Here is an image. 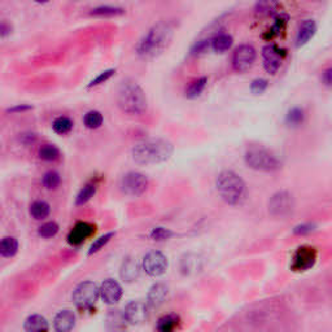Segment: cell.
<instances>
[{"label": "cell", "instance_id": "cell-1", "mask_svg": "<svg viewBox=\"0 0 332 332\" xmlns=\"http://www.w3.org/2000/svg\"><path fill=\"white\" fill-rule=\"evenodd\" d=\"M173 35H174V23L170 21H160L149 29L148 33L141 38L136 45V52L144 59L158 56L170 44Z\"/></svg>", "mask_w": 332, "mask_h": 332}, {"label": "cell", "instance_id": "cell-2", "mask_svg": "<svg viewBox=\"0 0 332 332\" xmlns=\"http://www.w3.org/2000/svg\"><path fill=\"white\" fill-rule=\"evenodd\" d=\"M173 151V144L165 139H146L132 148V158L140 165H155L169 160Z\"/></svg>", "mask_w": 332, "mask_h": 332}, {"label": "cell", "instance_id": "cell-3", "mask_svg": "<svg viewBox=\"0 0 332 332\" xmlns=\"http://www.w3.org/2000/svg\"><path fill=\"white\" fill-rule=\"evenodd\" d=\"M217 192L228 205H242L247 199V184L240 175L232 170H223L216 180Z\"/></svg>", "mask_w": 332, "mask_h": 332}, {"label": "cell", "instance_id": "cell-4", "mask_svg": "<svg viewBox=\"0 0 332 332\" xmlns=\"http://www.w3.org/2000/svg\"><path fill=\"white\" fill-rule=\"evenodd\" d=\"M117 102L122 112L131 115H140L147 110V98L143 88L135 81L126 79L120 85Z\"/></svg>", "mask_w": 332, "mask_h": 332}, {"label": "cell", "instance_id": "cell-5", "mask_svg": "<svg viewBox=\"0 0 332 332\" xmlns=\"http://www.w3.org/2000/svg\"><path fill=\"white\" fill-rule=\"evenodd\" d=\"M244 160L245 163L251 169L257 170V172L270 173L281 168L280 160L273 152H270L269 149L264 148V147H249L245 151Z\"/></svg>", "mask_w": 332, "mask_h": 332}, {"label": "cell", "instance_id": "cell-6", "mask_svg": "<svg viewBox=\"0 0 332 332\" xmlns=\"http://www.w3.org/2000/svg\"><path fill=\"white\" fill-rule=\"evenodd\" d=\"M268 208L274 217H287L295 208V200L288 191H278L270 197Z\"/></svg>", "mask_w": 332, "mask_h": 332}, {"label": "cell", "instance_id": "cell-7", "mask_svg": "<svg viewBox=\"0 0 332 332\" xmlns=\"http://www.w3.org/2000/svg\"><path fill=\"white\" fill-rule=\"evenodd\" d=\"M99 297V288L92 281H83L73 291V302L81 309H88Z\"/></svg>", "mask_w": 332, "mask_h": 332}, {"label": "cell", "instance_id": "cell-8", "mask_svg": "<svg viewBox=\"0 0 332 332\" xmlns=\"http://www.w3.org/2000/svg\"><path fill=\"white\" fill-rule=\"evenodd\" d=\"M148 187V179L144 174L138 172H130L121 179V189L129 196H139L146 192Z\"/></svg>", "mask_w": 332, "mask_h": 332}, {"label": "cell", "instance_id": "cell-9", "mask_svg": "<svg viewBox=\"0 0 332 332\" xmlns=\"http://www.w3.org/2000/svg\"><path fill=\"white\" fill-rule=\"evenodd\" d=\"M257 59V52L252 45L243 44L235 50L234 56H232V66L239 73L248 72L253 66L254 61Z\"/></svg>", "mask_w": 332, "mask_h": 332}, {"label": "cell", "instance_id": "cell-10", "mask_svg": "<svg viewBox=\"0 0 332 332\" xmlns=\"http://www.w3.org/2000/svg\"><path fill=\"white\" fill-rule=\"evenodd\" d=\"M317 249L314 247H309V245H302L295 252L292 258V268L293 271H306L314 266L315 261H317Z\"/></svg>", "mask_w": 332, "mask_h": 332}, {"label": "cell", "instance_id": "cell-11", "mask_svg": "<svg viewBox=\"0 0 332 332\" xmlns=\"http://www.w3.org/2000/svg\"><path fill=\"white\" fill-rule=\"evenodd\" d=\"M168 269V258L163 253L158 251H152L147 253L143 258V270L149 276H160L165 274Z\"/></svg>", "mask_w": 332, "mask_h": 332}, {"label": "cell", "instance_id": "cell-12", "mask_svg": "<svg viewBox=\"0 0 332 332\" xmlns=\"http://www.w3.org/2000/svg\"><path fill=\"white\" fill-rule=\"evenodd\" d=\"M286 56L284 51L275 44H268L262 48V64L265 70L269 74H275L280 68L283 57Z\"/></svg>", "mask_w": 332, "mask_h": 332}, {"label": "cell", "instance_id": "cell-13", "mask_svg": "<svg viewBox=\"0 0 332 332\" xmlns=\"http://www.w3.org/2000/svg\"><path fill=\"white\" fill-rule=\"evenodd\" d=\"M124 317L129 323L141 324L148 319V306L143 301H131L125 307Z\"/></svg>", "mask_w": 332, "mask_h": 332}, {"label": "cell", "instance_id": "cell-14", "mask_svg": "<svg viewBox=\"0 0 332 332\" xmlns=\"http://www.w3.org/2000/svg\"><path fill=\"white\" fill-rule=\"evenodd\" d=\"M99 295L107 304H117L122 297V287L118 284V281L107 279L103 281L102 287L99 288Z\"/></svg>", "mask_w": 332, "mask_h": 332}, {"label": "cell", "instance_id": "cell-15", "mask_svg": "<svg viewBox=\"0 0 332 332\" xmlns=\"http://www.w3.org/2000/svg\"><path fill=\"white\" fill-rule=\"evenodd\" d=\"M95 225L88 222H78L68 235V242L70 245H81L82 243L95 234Z\"/></svg>", "mask_w": 332, "mask_h": 332}, {"label": "cell", "instance_id": "cell-16", "mask_svg": "<svg viewBox=\"0 0 332 332\" xmlns=\"http://www.w3.org/2000/svg\"><path fill=\"white\" fill-rule=\"evenodd\" d=\"M76 324V315L72 310H61L56 314L54 319V327L59 332H68L73 329Z\"/></svg>", "mask_w": 332, "mask_h": 332}, {"label": "cell", "instance_id": "cell-17", "mask_svg": "<svg viewBox=\"0 0 332 332\" xmlns=\"http://www.w3.org/2000/svg\"><path fill=\"white\" fill-rule=\"evenodd\" d=\"M279 7L280 4L278 0H257L254 6V14L261 18L274 17L279 12Z\"/></svg>", "mask_w": 332, "mask_h": 332}, {"label": "cell", "instance_id": "cell-18", "mask_svg": "<svg viewBox=\"0 0 332 332\" xmlns=\"http://www.w3.org/2000/svg\"><path fill=\"white\" fill-rule=\"evenodd\" d=\"M317 31V25L313 20H305L301 25L298 26L297 34H296V47L300 48L306 44Z\"/></svg>", "mask_w": 332, "mask_h": 332}, {"label": "cell", "instance_id": "cell-19", "mask_svg": "<svg viewBox=\"0 0 332 332\" xmlns=\"http://www.w3.org/2000/svg\"><path fill=\"white\" fill-rule=\"evenodd\" d=\"M168 287L162 283H156L152 287L149 288L148 295H147V301H148V305L153 307L161 306L163 302L166 301V297H168Z\"/></svg>", "mask_w": 332, "mask_h": 332}, {"label": "cell", "instance_id": "cell-20", "mask_svg": "<svg viewBox=\"0 0 332 332\" xmlns=\"http://www.w3.org/2000/svg\"><path fill=\"white\" fill-rule=\"evenodd\" d=\"M120 275L127 283H132L140 275V266H139L138 261L134 258H126L122 262L121 270H120Z\"/></svg>", "mask_w": 332, "mask_h": 332}, {"label": "cell", "instance_id": "cell-21", "mask_svg": "<svg viewBox=\"0 0 332 332\" xmlns=\"http://www.w3.org/2000/svg\"><path fill=\"white\" fill-rule=\"evenodd\" d=\"M23 328L29 332H45L48 331V322L44 317L39 314L30 315L25 321V326Z\"/></svg>", "mask_w": 332, "mask_h": 332}, {"label": "cell", "instance_id": "cell-22", "mask_svg": "<svg viewBox=\"0 0 332 332\" xmlns=\"http://www.w3.org/2000/svg\"><path fill=\"white\" fill-rule=\"evenodd\" d=\"M234 43V39L230 34H226V33H222V34H218L210 40V45L216 52H220V54H223V52L228 51Z\"/></svg>", "mask_w": 332, "mask_h": 332}, {"label": "cell", "instance_id": "cell-23", "mask_svg": "<svg viewBox=\"0 0 332 332\" xmlns=\"http://www.w3.org/2000/svg\"><path fill=\"white\" fill-rule=\"evenodd\" d=\"M288 20H290L288 14H286V13L278 14V16L275 17V21H274V25L271 26L270 30L268 31V34H265L264 37L268 38V39H273L274 37H278V35H280L281 31H284L286 26H287V23H288Z\"/></svg>", "mask_w": 332, "mask_h": 332}, {"label": "cell", "instance_id": "cell-24", "mask_svg": "<svg viewBox=\"0 0 332 332\" xmlns=\"http://www.w3.org/2000/svg\"><path fill=\"white\" fill-rule=\"evenodd\" d=\"M125 13V9L121 7H113V6H100L96 8L91 9V16H96V17H113V16H121Z\"/></svg>", "mask_w": 332, "mask_h": 332}, {"label": "cell", "instance_id": "cell-25", "mask_svg": "<svg viewBox=\"0 0 332 332\" xmlns=\"http://www.w3.org/2000/svg\"><path fill=\"white\" fill-rule=\"evenodd\" d=\"M206 83H208V78L206 77H201L197 78L195 81H192L189 83L188 87L186 88V96L188 99H196L203 93V91L205 90Z\"/></svg>", "mask_w": 332, "mask_h": 332}, {"label": "cell", "instance_id": "cell-26", "mask_svg": "<svg viewBox=\"0 0 332 332\" xmlns=\"http://www.w3.org/2000/svg\"><path fill=\"white\" fill-rule=\"evenodd\" d=\"M18 251V242L14 238H4L0 240V256L13 257Z\"/></svg>", "mask_w": 332, "mask_h": 332}, {"label": "cell", "instance_id": "cell-27", "mask_svg": "<svg viewBox=\"0 0 332 332\" xmlns=\"http://www.w3.org/2000/svg\"><path fill=\"white\" fill-rule=\"evenodd\" d=\"M179 324V317L175 314L163 315L162 318L158 319L156 328L161 332H170Z\"/></svg>", "mask_w": 332, "mask_h": 332}, {"label": "cell", "instance_id": "cell-28", "mask_svg": "<svg viewBox=\"0 0 332 332\" xmlns=\"http://www.w3.org/2000/svg\"><path fill=\"white\" fill-rule=\"evenodd\" d=\"M52 129L56 134L59 135H65V134H69L73 129V121H72L69 117H57L54 122H52Z\"/></svg>", "mask_w": 332, "mask_h": 332}, {"label": "cell", "instance_id": "cell-29", "mask_svg": "<svg viewBox=\"0 0 332 332\" xmlns=\"http://www.w3.org/2000/svg\"><path fill=\"white\" fill-rule=\"evenodd\" d=\"M50 210H51L50 205H48L45 201H42V200L34 201L30 206L31 217L35 218V220H43V218L48 217Z\"/></svg>", "mask_w": 332, "mask_h": 332}, {"label": "cell", "instance_id": "cell-30", "mask_svg": "<svg viewBox=\"0 0 332 332\" xmlns=\"http://www.w3.org/2000/svg\"><path fill=\"white\" fill-rule=\"evenodd\" d=\"M103 121H104L103 114L98 110H90L83 117V124L87 129H99L103 125Z\"/></svg>", "mask_w": 332, "mask_h": 332}, {"label": "cell", "instance_id": "cell-31", "mask_svg": "<svg viewBox=\"0 0 332 332\" xmlns=\"http://www.w3.org/2000/svg\"><path fill=\"white\" fill-rule=\"evenodd\" d=\"M39 157L48 162L56 161L60 158V149L54 144H44L39 149Z\"/></svg>", "mask_w": 332, "mask_h": 332}, {"label": "cell", "instance_id": "cell-32", "mask_svg": "<svg viewBox=\"0 0 332 332\" xmlns=\"http://www.w3.org/2000/svg\"><path fill=\"white\" fill-rule=\"evenodd\" d=\"M304 120H305L304 109H301V108H298V107H295L287 113V117H286V124H287L288 126L296 127V126H300V125L304 122Z\"/></svg>", "mask_w": 332, "mask_h": 332}, {"label": "cell", "instance_id": "cell-33", "mask_svg": "<svg viewBox=\"0 0 332 332\" xmlns=\"http://www.w3.org/2000/svg\"><path fill=\"white\" fill-rule=\"evenodd\" d=\"M95 192H96V184L87 183L83 188L81 189V191H79L78 196H77L76 204L77 205H83V204H86L87 201L91 200V197L95 195Z\"/></svg>", "mask_w": 332, "mask_h": 332}, {"label": "cell", "instance_id": "cell-34", "mask_svg": "<svg viewBox=\"0 0 332 332\" xmlns=\"http://www.w3.org/2000/svg\"><path fill=\"white\" fill-rule=\"evenodd\" d=\"M60 182H61V178H60L59 173L56 172H48L45 173V175L43 177V184H44L45 188L48 189L57 188Z\"/></svg>", "mask_w": 332, "mask_h": 332}, {"label": "cell", "instance_id": "cell-35", "mask_svg": "<svg viewBox=\"0 0 332 332\" xmlns=\"http://www.w3.org/2000/svg\"><path fill=\"white\" fill-rule=\"evenodd\" d=\"M38 232L42 238H52L59 232V225L56 222H47L40 226Z\"/></svg>", "mask_w": 332, "mask_h": 332}, {"label": "cell", "instance_id": "cell-36", "mask_svg": "<svg viewBox=\"0 0 332 332\" xmlns=\"http://www.w3.org/2000/svg\"><path fill=\"white\" fill-rule=\"evenodd\" d=\"M199 259L197 257L195 258H191V256H186V258L182 259V271L184 274H189L192 271H197V269H200V265H199Z\"/></svg>", "mask_w": 332, "mask_h": 332}, {"label": "cell", "instance_id": "cell-37", "mask_svg": "<svg viewBox=\"0 0 332 332\" xmlns=\"http://www.w3.org/2000/svg\"><path fill=\"white\" fill-rule=\"evenodd\" d=\"M173 236V232L169 230V228L165 227H155L152 231H151V238L156 242H163V240H168Z\"/></svg>", "mask_w": 332, "mask_h": 332}, {"label": "cell", "instance_id": "cell-38", "mask_svg": "<svg viewBox=\"0 0 332 332\" xmlns=\"http://www.w3.org/2000/svg\"><path fill=\"white\" fill-rule=\"evenodd\" d=\"M113 236H114V232H109V234H105V235H103V236L99 238V239H96L95 242L92 243V245H91L90 251H88V254H93V253H96V252L100 251V249H102V248L104 247V245L107 244V243L109 242Z\"/></svg>", "mask_w": 332, "mask_h": 332}, {"label": "cell", "instance_id": "cell-39", "mask_svg": "<svg viewBox=\"0 0 332 332\" xmlns=\"http://www.w3.org/2000/svg\"><path fill=\"white\" fill-rule=\"evenodd\" d=\"M268 87H269L268 79H264V78H257L254 79V81H252L251 83V91L252 93H254V95H261V93H264L265 91L268 90Z\"/></svg>", "mask_w": 332, "mask_h": 332}, {"label": "cell", "instance_id": "cell-40", "mask_svg": "<svg viewBox=\"0 0 332 332\" xmlns=\"http://www.w3.org/2000/svg\"><path fill=\"white\" fill-rule=\"evenodd\" d=\"M114 73H115V69H108V70L102 72V73L99 74V76L96 77V78H93L92 81L90 82V85H88V88L96 87V86L102 85V83H104V82H107L108 79H109L110 77H112Z\"/></svg>", "mask_w": 332, "mask_h": 332}, {"label": "cell", "instance_id": "cell-41", "mask_svg": "<svg viewBox=\"0 0 332 332\" xmlns=\"http://www.w3.org/2000/svg\"><path fill=\"white\" fill-rule=\"evenodd\" d=\"M209 47H210V40H208V39L199 40V42H197L196 44L192 47V55L204 54V52L208 51Z\"/></svg>", "mask_w": 332, "mask_h": 332}, {"label": "cell", "instance_id": "cell-42", "mask_svg": "<svg viewBox=\"0 0 332 332\" xmlns=\"http://www.w3.org/2000/svg\"><path fill=\"white\" fill-rule=\"evenodd\" d=\"M315 230L314 223H302V225H298L293 228V232L296 235H306L313 232Z\"/></svg>", "mask_w": 332, "mask_h": 332}, {"label": "cell", "instance_id": "cell-43", "mask_svg": "<svg viewBox=\"0 0 332 332\" xmlns=\"http://www.w3.org/2000/svg\"><path fill=\"white\" fill-rule=\"evenodd\" d=\"M12 33V26L11 23L7 22V21H0V37H8Z\"/></svg>", "mask_w": 332, "mask_h": 332}, {"label": "cell", "instance_id": "cell-44", "mask_svg": "<svg viewBox=\"0 0 332 332\" xmlns=\"http://www.w3.org/2000/svg\"><path fill=\"white\" fill-rule=\"evenodd\" d=\"M331 76H332V69L331 68L326 69V70H324L323 73H322V81H323V83L327 86V87H329V86H331V83H332V77Z\"/></svg>", "mask_w": 332, "mask_h": 332}, {"label": "cell", "instance_id": "cell-45", "mask_svg": "<svg viewBox=\"0 0 332 332\" xmlns=\"http://www.w3.org/2000/svg\"><path fill=\"white\" fill-rule=\"evenodd\" d=\"M29 109H31V107H29V105H17V107L11 108V109H9L8 112L18 113V112H25V110H29Z\"/></svg>", "mask_w": 332, "mask_h": 332}, {"label": "cell", "instance_id": "cell-46", "mask_svg": "<svg viewBox=\"0 0 332 332\" xmlns=\"http://www.w3.org/2000/svg\"><path fill=\"white\" fill-rule=\"evenodd\" d=\"M34 2L38 4H45V3H48L50 0H34Z\"/></svg>", "mask_w": 332, "mask_h": 332}]
</instances>
